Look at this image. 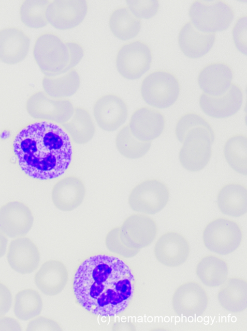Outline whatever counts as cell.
Returning a JSON list of instances; mask_svg holds the SVG:
<instances>
[{"instance_id": "6da1fadb", "label": "cell", "mask_w": 247, "mask_h": 331, "mask_svg": "<svg viewBox=\"0 0 247 331\" xmlns=\"http://www.w3.org/2000/svg\"><path fill=\"white\" fill-rule=\"evenodd\" d=\"M134 278L120 258L97 254L85 259L73 278V290L78 302L88 312L113 316L125 310L134 292Z\"/></svg>"}, {"instance_id": "7a4b0ae2", "label": "cell", "mask_w": 247, "mask_h": 331, "mask_svg": "<svg viewBox=\"0 0 247 331\" xmlns=\"http://www.w3.org/2000/svg\"><path fill=\"white\" fill-rule=\"evenodd\" d=\"M13 151L22 171L34 179L62 175L73 158L71 140L61 126L45 121L30 124L14 139Z\"/></svg>"}, {"instance_id": "3957f363", "label": "cell", "mask_w": 247, "mask_h": 331, "mask_svg": "<svg viewBox=\"0 0 247 331\" xmlns=\"http://www.w3.org/2000/svg\"><path fill=\"white\" fill-rule=\"evenodd\" d=\"M84 55L82 45L75 41H64L50 32L37 38L33 56L41 71L48 77H56L73 68Z\"/></svg>"}, {"instance_id": "277c9868", "label": "cell", "mask_w": 247, "mask_h": 331, "mask_svg": "<svg viewBox=\"0 0 247 331\" xmlns=\"http://www.w3.org/2000/svg\"><path fill=\"white\" fill-rule=\"evenodd\" d=\"M190 22L199 31L215 33L226 30L234 17L232 6L222 0H196L189 11Z\"/></svg>"}, {"instance_id": "5b68a950", "label": "cell", "mask_w": 247, "mask_h": 331, "mask_svg": "<svg viewBox=\"0 0 247 331\" xmlns=\"http://www.w3.org/2000/svg\"><path fill=\"white\" fill-rule=\"evenodd\" d=\"M140 91L144 101L158 109L172 106L177 100L180 84L177 78L166 70H155L142 80Z\"/></svg>"}, {"instance_id": "8992f818", "label": "cell", "mask_w": 247, "mask_h": 331, "mask_svg": "<svg viewBox=\"0 0 247 331\" xmlns=\"http://www.w3.org/2000/svg\"><path fill=\"white\" fill-rule=\"evenodd\" d=\"M182 143L179 153L182 167L190 172L204 168L211 158L214 143L208 133L201 127L192 128L187 133Z\"/></svg>"}, {"instance_id": "52a82bcc", "label": "cell", "mask_w": 247, "mask_h": 331, "mask_svg": "<svg viewBox=\"0 0 247 331\" xmlns=\"http://www.w3.org/2000/svg\"><path fill=\"white\" fill-rule=\"evenodd\" d=\"M152 58L150 46L143 41L136 40L120 47L116 57V67L124 78L136 79L149 69Z\"/></svg>"}, {"instance_id": "ba28073f", "label": "cell", "mask_w": 247, "mask_h": 331, "mask_svg": "<svg viewBox=\"0 0 247 331\" xmlns=\"http://www.w3.org/2000/svg\"><path fill=\"white\" fill-rule=\"evenodd\" d=\"M242 232L236 221L226 218H218L210 222L203 233L205 247L211 252L226 255L240 245Z\"/></svg>"}, {"instance_id": "9c48e42d", "label": "cell", "mask_w": 247, "mask_h": 331, "mask_svg": "<svg viewBox=\"0 0 247 331\" xmlns=\"http://www.w3.org/2000/svg\"><path fill=\"white\" fill-rule=\"evenodd\" d=\"M169 196V190L164 183L158 179H147L132 189L128 203L134 211L154 214L164 208Z\"/></svg>"}, {"instance_id": "30bf717a", "label": "cell", "mask_w": 247, "mask_h": 331, "mask_svg": "<svg viewBox=\"0 0 247 331\" xmlns=\"http://www.w3.org/2000/svg\"><path fill=\"white\" fill-rule=\"evenodd\" d=\"M26 109L33 118L61 125L72 116L74 108L67 98L52 97L42 91L33 93L28 98Z\"/></svg>"}, {"instance_id": "8fae6325", "label": "cell", "mask_w": 247, "mask_h": 331, "mask_svg": "<svg viewBox=\"0 0 247 331\" xmlns=\"http://www.w3.org/2000/svg\"><path fill=\"white\" fill-rule=\"evenodd\" d=\"M93 112L98 126L104 131L112 132L125 123L128 109L126 102L120 96L108 94L95 101Z\"/></svg>"}, {"instance_id": "7c38bea8", "label": "cell", "mask_w": 247, "mask_h": 331, "mask_svg": "<svg viewBox=\"0 0 247 331\" xmlns=\"http://www.w3.org/2000/svg\"><path fill=\"white\" fill-rule=\"evenodd\" d=\"M88 10L86 0H54L50 1L45 11L48 22L54 28L68 30L79 25Z\"/></svg>"}, {"instance_id": "4fadbf2b", "label": "cell", "mask_w": 247, "mask_h": 331, "mask_svg": "<svg viewBox=\"0 0 247 331\" xmlns=\"http://www.w3.org/2000/svg\"><path fill=\"white\" fill-rule=\"evenodd\" d=\"M34 217L24 203L9 202L0 207V230L11 238L26 236L31 229Z\"/></svg>"}, {"instance_id": "5bb4252c", "label": "cell", "mask_w": 247, "mask_h": 331, "mask_svg": "<svg viewBox=\"0 0 247 331\" xmlns=\"http://www.w3.org/2000/svg\"><path fill=\"white\" fill-rule=\"evenodd\" d=\"M243 101L241 88L232 83L224 94L211 96L202 93L199 97V104L202 111L207 115L217 119L232 116L241 109Z\"/></svg>"}, {"instance_id": "9a60e30c", "label": "cell", "mask_w": 247, "mask_h": 331, "mask_svg": "<svg viewBox=\"0 0 247 331\" xmlns=\"http://www.w3.org/2000/svg\"><path fill=\"white\" fill-rule=\"evenodd\" d=\"M129 126L132 134L138 140L152 142L162 133L165 119L160 111L148 107H142L132 113Z\"/></svg>"}, {"instance_id": "2e32d148", "label": "cell", "mask_w": 247, "mask_h": 331, "mask_svg": "<svg viewBox=\"0 0 247 331\" xmlns=\"http://www.w3.org/2000/svg\"><path fill=\"white\" fill-rule=\"evenodd\" d=\"M234 73L232 67L223 62L209 63L201 69L198 84L203 93L211 96L225 93L232 84Z\"/></svg>"}, {"instance_id": "e0dca14e", "label": "cell", "mask_w": 247, "mask_h": 331, "mask_svg": "<svg viewBox=\"0 0 247 331\" xmlns=\"http://www.w3.org/2000/svg\"><path fill=\"white\" fill-rule=\"evenodd\" d=\"M86 195L83 181L74 175L66 176L53 186L51 198L58 209L65 212L73 210L83 202Z\"/></svg>"}, {"instance_id": "ac0fdd59", "label": "cell", "mask_w": 247, "mask_h": 331, "mask_svg": "<svg viewBox=\"0 0 247 331\" xmlns=\"http://www.w3.org/2000/svg\"><path fill=\"white\" fill-rule=\"evenodd\" d=\"M7 261L13 269L22 274H29L38 268L40 254L37 245L30 238L18 237L13 240L8 251Z\"/></svg>"}, {"instance_id": "d6986e66", "label": "cell", "mask_w": 247, "mask_h": 331, "mask_svg": "<svg viewBox=\"0 0 247 331\" xmlns=\"http://www.w3.org/2000/svg\"><path fill=\"white\" fill-rule=\"evenodd\" d=\"M189 252L188 241L181 235L173 232L163 235L157 241L154 248L157 259L162 264L171 267L184 263Z\"/></svg>"}, {"instance_id": "ffe728a7", "label": "cell", "mask_w": 247, "mask_h": 331, "mask_svg": "<svg viewBox=\"0 0 247 331\" xmlns=\"http://www.w3.org/2000/svg\"><path fill=\"white\" fill-rule=\"evenodd\" d=\"M30 39L22 30L9 27L0 30V60L8 64L20 62L27 56Z\"/></svg>"}, {"instance_id": "44dd1931", "label": "cell", "mask_w": 247, "mask_h": 331, "mask_svg": "<svg viewBox=\"0 0 247 331\" xmlns=\"http://www.w3.org/2000/svg\"><path fill=\"white\" fill-rule=\"evenodd\" d=\"M216 33H205L197 30L190 21L181 28L178 43L182 52L187 57L196 59L206 54L213 47Z\"/></svg>"}, {"instance_id": "7402d4cb", "label": "cell", "mask_w": 247, "mask_h": 331, "mask_svg": "<svg viewBox=\"0 0 247 331\" xmlns=\"http://www.w3.org/2000/svg\"><path fill=\"white\" fill-rule=\"evenodd\" d=\"M220 211L228 216L239 217L247 212V189L243 184L231 183L224 186L217 196Z\"/></svg>"}, {"instance_id": "603a6c76", "label": "cell", "mask_w": 247, "mask_h": 331, "mask_svg": "<svg viewBox=\"0 0 247 331\" xmlns=\"http://www.w3.org/2000/svg\"><path fill=\"white\" fill-rule=\"evenodd\" d=\"M71 140L77 144H85L93 138L96 127L89 111L76 107L71 118L60 125Z\"/></svg>"}, {"instance_id": "cb8c5ba5", "label": "cell", "mask_w": 247, "mask_h": 331, "mask_svg": "<svg viewBox=\"0 0 247 331\" xmlns=\"http://www.w3.org/2000/svg\"><path fill=\"white\" fill-rule=\"evenodd\" d=\"M128 238L134 246L144 247L150 244L157 233L155 221L150 217L134 214L129 216L124 222Z\"/></svg>"}, {"instance_id": "d4e9b609", "label": "cell", "mask_w": 247, "mask_h": 331, "mask_svg": "<svg viewBox=\"0 0 247 331\" xmlns=\"http://www.w3.org/2000/svg\"><path fill=\"white\" fill-rule=\"evenodd\" d=\"M198 285L195 290H186L184 285L177 289L173 297V306L177 313L184 315L202 314L205 310L208 299L205 291Z\"/></svg>"}, {"instance_id": "484cf974", "label": "cell", "mask_w": 247, "mask_h": 331, "mask_svg": "<svg viewBox=\"0 0 247 331\" xmlns=\"http://www.w3.org/2000/svg\"><path fill=\"white\" fill-rule=\"evenodd\" d=\"M109 26L115 36L122 40H127L138 35L142 22L128 7L121 6L115 9L110 15Z\"/></svg>"}, {"instance_id": "4316f807", "label": "cell", "mask_w": 247, "mask_h": 331, "mask_svg": "<svg viewBox=\"0 0 247 331\" xmlns=\"http://www.w3.org/2000/svg\"><path fill=\"white\" fill-rule=\"evenodd\" d=\"M42 85L45 93L55 98H65L73 95L80 85V77L74 68L56 77L44 76Z\"/></svg>"}, {"instance_id": "83f0119b", "label": "cell", "mask_w": 247, "mask_h": 331, "mask_svg": "<svg viewBox=\"0 0 247 331\" xmlns=\"http://www.w3.org/2000/svg\"><path fill=\"white\" fill-rule=\"evenodd\" d=\"M61 263L55 260L44 262L36 273L35 283L44 294L52 296L61 290Z\"/></svg>"}, {"instance_id": "f1b7e54d", "label": "cell", "mask_w": 247, "mask_h": 331, "mask_svg": "<svg viewBox=\"0 0 247 331\" xmlns=\"http://www.w3.org/2000/svg\"><path fill=\"white\" fill-rule=\"evenodd\" d=\"M228 273L226 263L213 255L203 257L197 267V275L208 286H218L225 281Z\"/></svg>"}, {"instance_id": "f546056e", "label": "cell", "mask_w": 247, "mask_h": 331, "mask_svg": "<svg viewBox=\"0 0 247 331\" xmlns=\"http://www.w3.org/2000/svg\"><path fill=\"white\" fill-rule=\"evenodd\" d=\"M226 161L235 172L247 174V137L236 134L229 138L224 146Z\"/></svg>"}, {"instance_id": "4dcf8cb0", "label": "cell", "mask_w": 247, "mask_h": 331, "mask_svg": "<svg viewBox=\"0 0 247 331\" xmlns=\"http://www.w3.org/2000/svg\"><path fill=\"white\" fill-rule=\"evenodd\" d=\"M115 142L118 152L129 159H138L144 157L152 144V142H144L136 139L131 133L129 125L124 126L118 131Z\"/></svg>"}, {"instance_id": "1f68e13d", "label": "cell", "mask_w": 247, "mask_h": 331, "mask_svg": "<svg viewBox=\"0 0 247 331\" xmlns=\"http://www.w3.org/2000/svg\"><path fill=\"white\" fill-rule=\"evenodd\" d=\"M43 308V301L39 293L32 289H26L15 295L14 311L15 316L28 320L38 315Z\"/></svg>"}, {"instance_id": "d6a6232c", "label": "cell", "mask_w": 247, "mask_h": 331, "mask_svg": "<svg viewBox=\"0 0 247 331\" xmlns=\"http://www.w3.org/2000/svg\"><path fill=\"white\" fill-rule=\"evenodd\" d=\"M49 0H26L20 7V17L26 26L31 28H40L46 26L48 21L45 11Z\"/></svg>"}, {"instance_id": "836d02e7", "label": "cell", "mask_w": 247, "mask_h": 331, "mask_svg": "<svg viewBox=\"0 0 247 331\" xmlns=\"http://www.w3.org/2000/svg\"><path fill=\"white\" fill-rule=\"evenodd\" d=\"M220 289L218 299L227 310L239 312L244 309L246 303V285L243 281L240 285H230L228 282Z\"/></svg>"}, {"instance_id": "e575fe53", "label": "cell", "mask_w": 247, "mask_h": 331, "mask_svg": "<svg viewBox=\"0 0 247 331\" xmlns=\"http://www.w3.org/2000/svg\"><path fill=\"white\" fill-rule=\"evenodd\" d=\"M195 127L204 129L209 134L212 141L214 142L215 134L211 125L203 116L195 112L184 114L178 120L175 129L177 140L182 143L187 133Z\"/></svg>"}, {"instance_id": "d590c367", "label": "cell", "mask_w": 247, "mask_h": 331, "mask_svg": "<svg viewBox=\"0 0 247 331\" xmlns=\"http://www.w3.org/2000/svg\"><path fill=\"white\" fill-rule=\"evenodd\" d=\"M126 1L131 13L139 19L150 18L158 13L160 9L159 1L157 0H127Z\"/></svg>"}, {"instance_id": "8d00e7d4", "label": "cell", "mask_w": 247, "mask_h": 331, "mask_svg": "<svg viewBox=\"0 0 247 331\" xmlns=\"http://www.w3.org/2000/svg\"><path fill=\"white\" fill-rule=\"evenodd\" d=\"M232 34L234 45L240 52L247 53V15L239 17L234 24Z\"/></svg>"}, {"instance_id": "74e56055", "label": "cell", "mask_w": 247, "mask_h": 331, "mask_svg": "<svg viewBox=\"0 0 247 331\" xmlns=\"http://www.w3.org/2000/svg\"><path fill=\"white\" fill-rule=\"evenodd\" d=\"M12 295L9 288L0 282V316L5 315L12 304Z\"/></svg>"}, {"instance_id": "f35d334b", "label": "cell", "mask_w": 247, "mask_h": 331, "mask_svg": "<svg viewBox=\"0 0 247 331\" xmlns=\"http://www.w3.org/2000/svg\"><path fill=\"white\" fill-rule=\"evenodd\" d=\"M54 327V322L51 319L40 316L30 321L27 331H39L51 330Z\"/></svg>"}, {"instance_id": "ab89813d", "label": "cell", "mask_w": 247, "mask_h": 331, "mask_svg": "<svg viewBox=\"0 0 247 331\" xmlns=\"http://www.w3.org/2000/svg\"><path fill=\"white\" fill-rule=\"evenodd\" d=\"M22 327L16 319L10 317H0V331H21Z\"/></svg>"}, {"instance_id": "60d3db41", "label": "cell", "mask_w": 247, "mask_h": 331, "mask_svg": "<svg viewBox=\"0 0 247 331\" xmlns=\"http://www.w3.org/2000/svg\"><path fill=\"white\" fill-rule=\"evenodd\" d=\"M7 243L6 236L0 230V258L3 256L6 252Z\"/></svg>"}]
</instances>
